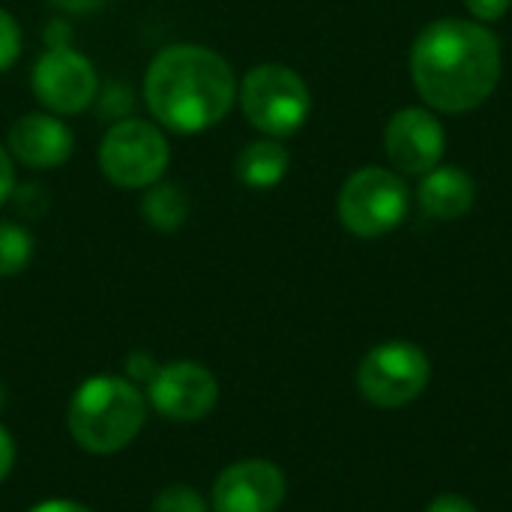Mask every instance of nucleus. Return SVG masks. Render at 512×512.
Segmentation results:
<instances>
[{"mask_svg": "<svg viewBox=\"0 0 512 512\" xmlns=\"http://www.w3.org/2000/svg\"><path fill=\"white\" fill-rule=\"evenodd\" d=\"M411 78L420 96L444 111L465 114L480 108L501 78V42L474 21H432L411 48Z\"/></svg>", "mask_w": 512, "mask_h": 512, "instance_id": "f257e3e1", "label": "nucleus"}, {"mask_svg": "<svg viewBox=\"0 0 512 512\" xmlns=\"http://www.w3.org/2000/svg\"><path fill=\"white\" fill-rule=\"evenodd\" d=\"M237 99L231 63L198 42L165 45L147 66L144 102L159 126L177 135H198L228 117Z\"/></svg>", "mask_w": 512, "mask_h": 512, "instance_id": "f03ea898", "label": "nucleus"}, {"mask_svg": "<svg viewBox=\"0 0 512 512\" xmlns=\"http://www.w3.org/2000/svg\"><path fill=\"white\" fill-rule=\"evenodd\" d=\"M147 408L138 387L126 378L99 375L84 381L69 402V432L75 444L96 456L129 447L144 429Z\"/></svg>", "mask_w": 512, "mask_h": 512, "instance_id": "7ed1b4c3", "label": "nucleus"}, {"mask_svg": "<svg viewBox=\"0 0 512 512\" xmlns=\"http://www.w3.org/2000/svg\"><path fill=\"white\" fill-rule=\"evenodd\" d=\"M237 96L246 120L267 138L294 135L312 111V93L306 81L282 63L252 66L243 75Z\"/></svg>", "mask_w": 512, "mask_h": 512, "instance_id": "20e7f679", "label": "nucleus"}, {"mask_svg": "<svg viewBox=\"0 0 512 512\" xmlns=\"http://www.w3.org/2000/svg\"><path fill=\"white\" fill-rule=\"evenodd\" d=\"M171 147L162 126L138 117L114 120L99 144V168L120 189H147L162 180Z\"/></svg>", "mask_w": 512, "mask_h": 512, "instance_id": "39448f33", "label": "nucleus"}, {"mask_svg": "<svg viewBox=\"0 0 512 512\" xmlns=\"http://www.w3.org/2000/svg\"><path fill=\"white\" fill-rule=\"evenodd\" d=\"M411 192L396 171L387 168H360L354 171L339 192V222L363 240H375L399 228L408 216Z\"/></svg>", "mask_w": 512, "mask_h": 512, "instance_id": "423d86ee", "label": "nucleus"}, {"mask_svg": "<svg viewBox=\"0 0 512 512\" xmlns=\"http://www.w3.org/2000/svg\"><path fill=\"white\" fill-rule=\"evenodd\" d=\"M432 366L423 348L414 342H381L375 345L357 369V387L366 402L378 408H402L414 402L429 384Z\"/></svg>", "mask_w": 512, "mask_h": 512, "instance_id": "0eeeda50", "label": "nucleus"}, {"mask_svg": "<svg viewBox=\"0 0 512 512\" xmlns=\"http://www.w3.org/2000/svg\"><path fill=\"white\" fill-rule=\"evenodd\" d=\"M30 87L36 102L57 117L81 114L96 102L99 75L96 66L72 45H51L39 54Z\"/></svg>", "mask_w": 512, "mask_h": 512, "instance_id": "6e6552de", "label": "nucleus"}, {"mask_svg": "<svg viewBox=\"0 0 512 512\" xmlns=\"http://www.w3.org/2000/svg\"><path fill=\"white\" fill-rule=\"evenodd\" d=\"M153 408L174 423L204 420L219 402V384L213 372L192 360H177L159 366V372L147 384Z\"/></svg>", "mask_w": 512, "mask_h": 512, "instance_id": "1a4fd4ad", "label": "nucleus"}, {"mask_svg": "<svg viewBox=\"0 0 512 512\" xmlns=\"http://www.w3.org/2000/svg\"><path fill=\"white\" fill-rule=\"evenodd\" d=\"M285 474L267 459L228 465L213 483L216 512H276L285 501Z\"/></svg>", "mask_w": 512, "mask_h": 512, "instance_id": "9d476101", "label": "nucleus"}, {"mask_svg": "<svg viewBox=\"0 0 512 512\" xmlns=\"http://www.w3.org/2000/svg\"><path fill=\"white\" fill-rule=\"evenodd\" d=\"M444 126L423 108H402L387 123V156L405 174H429L444 156Z\"/></svg>", "mask_w": 512, "mask_h": 512, "instance_id": "9b49d317", "label": "nucleus"}, {"mask_svg": "<svg viewBox=\"0 0 512 512\" xmlns=\"http://www.w3.org/2000/svg\"><path fill=\"white\" fill-rule=\"evenodd\" d=\"M6 150L30 171H54L69 162L75 150V135L57 114L33 111L12 120Z\"/></svg>", "mask_w": 512, "mask_h": 512, "instance_id": "f8f14e48", "label": "nucleus"}, {"mask_svg": "<svg viewBox=\"0 0 512 512\" xmlns=\"http://www.w3.org/2000/svg\"><path fill=\"white\" fill-rule=\"evenodd\" d=\"M477 198L474 180L456 165H438L423 174L420 183V207L432 219H462Z\"/></svg>", "mask_w": 512, "mask_h": 512, "instance_id": "ddd939ff", "label": "nucleus"}, {"mask_svg": "<svg viewBox=\"0 0 512 512\" xmlns=\"http://www.w3.org/2000/svg\"><path fill=\"white\" fill-rule=\"evenodd\" d=\"M288 165H291V156L285 144H279V138H258V141H249L237 153L234 174L246 189L267 192L285 180Z\"/></svg>", "mask_w": 512, "mask_h": 512, "instance_id": "4468645a", "label": "nucleus"}, {"mask_svg": "<svg viewBox=\"0 0 512 512\" xmlns=\"http://www.w3.org/2000/svg\"><path fill=\"white\" fill-rule=\"evenodd\" d=\"M138 210H141V216H144L156 231L171 234V231H177V228L189 219V198L183 195V189H180L177 183L159 180V183H153V186L144 189Z\"/></svg>", "mask_w": 512, "mask_h": 512, "instance_id": "2eb2a0df", "label": "nucleus"}, {"mask_svg": "<svg viewBox=\"0 0 512 512\" xmlns=\"http://www.w3.org/2000/svg\"><path fill=\"white\" fill-rule=\"evenodd\" d=\"M33 252V234L18 222L0 219V279L24 273L33 261Z\"/></svg>", "mask_w": 512, "mask_h": 512, "instance_id": "dca6fc26", "label": "nucleus"}, {"mask_svg": "<svg viewBox=\"0 0 512 512\" xmlns=\"http://www.w3.org/2000/svg\"><path fill=\"white\" fill-rule=\"evenodd\" d=\"M153 512H210V507L192 486H168L156 495Z\"/></svg>", "mask_w": 512, "mask_h": 512, "instance_id": "f3484780", "label": "nucleus"}, {"mask_svg": "<svg viewBox=\"0 0 512 512\" xmlns=\"http://www.w3.org/2000/svg\"><path fill=\"white\" fill-rule=\"evenodd\" d=\"M21 57V27L18 21L0 9V72H9Z\"/></svg>", "mask_w": 512, "mask_h": 512, "instance_id": "a211bd4d", "label": "nucleus"}, {"mask_svg": "<svg viewBox=\"0 0 512 512\" xmlns=\"http://www.w3.org/2000/svg\"><path fill=\"white\" fill-rule=\"evenodd\" d=\"M9 201H15V210L24 213L27 219H39L48 210V192L39 183H21V186L15 183V192Z\"/></svg>", "mask_w": 512, "mask_h": 512, "instance_id": "6ab92c4d", "label": "nucleus"}, {"mask_svg": "<svg viewBox=\"0 0 512 512\" xmlns=\"http://www.w3.org/2000/svg\"><path fill=\"white\" fill-rule=\"evenodd\" d=\"M510 3L512 0H465V6L477 21H498L510 9Z\"/></svg>", "mask_w": 512, "mask_h": 512, "instance_id": "aec40b11", "label": "nucleus"}, {"mask_svg": "<svg viewBox=\"0 0 512 512\" xmlns=\"http://www.w3.org/2000/svg\"><path fill=\"white\" fill-rule=\"evenodd\" d=\"M12 192H15V159L0 144V207L12 198Z\"/></svg>", "mask_w": 512, "mask_h": 512, "instance_id": "412c9836", "label": "nucleus"}, {"mask_svg": "<svg viewBox=\"0 0 512 512\" xmlns=\"http://www.w3.org/2000/svg\"><path fill=\"white\" fill-rule=\"evenodd\" d=\"M126 372H129V378H135V381H147L150 384V378L159 372V366H156V360L150 357V354H132L129 360H126Z\"/></svg>", "mask_w": 512, "mask_h": 512, "instance_id": "4be33fe9", "label": "nucleus"}, {"mask_svg": "<svg viewBox=\"0 0 512 512\" xmlns=\"http://www.w3.org/2000/svg\"><path fill=\"white\" fill-rule=\"evenodd\" d=\"M426 512H480L471 501H465V498H459V495H438L432 504H429V510Z\"/></svg>", "mask_w": 512, "mask_h": 512, "instance_id": "5701e85b", "label": "nucleus"}, {"mask_svg": "<svg viewBox=\"0 0 512 512\" xmlns=\"http://www.w3.org/2000/svg\"><path fill=\"white\" fill-rule=\"evenodd\" d=\"M12 465H15V441H12V435L0 426V483L9 477Z\"/></svg>", "mask_w": 512, "mask_h": 512, "instance_id": "b1692460", "label": "nucleus"}, {"mask_svg": "<svg viewBox=\"0 0 512 512\" xmlns=\"http://www.w3.org/2000/svg\"><path fill=\"white\" fill-rule=\"evenodd\" d=\"M105 3L108 0H54V6L69 15H90V12H99Z\"/></svg>", "mask_w": 512, "mask_h": 512, "instance_id": "393cba45", "label": "nucleus"}, {"mask_svg": "<svg viewBox=\"0 0 512 512\" xmlns=\"http://www.w3.org/2000/svg\"><path fill=\"white\" fill-rule=\"evenodd\" d=\"M27 512H93L87 510L84 504H75V501H42V504H36L33 510Z\"/></svg>", "mask_w": 512, "mask_h": 512, "instance_id": "a878e982", "label": "nucleus"}, {"mask_svg": "<svg viewBox=\"0 0 512 512\" xmlns=\"http://www.w3.org/2000/svg\"><path fill=\"white\" fill-rule=\"evenodd\" d=\"M3 405H6V387L0 384V411H3Z\"/></svg>", "mask_w": 512, "mask_h": 512, "instance_id": "bb28decb", "label": "nucleus"}]
</instances>
